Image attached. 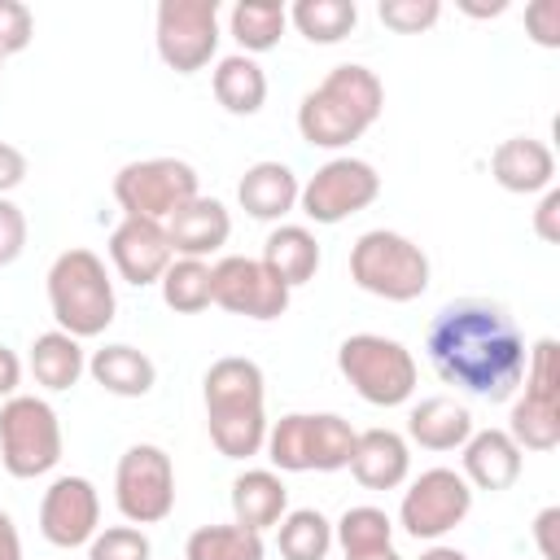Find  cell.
I'll list each match as a JSON object with an SVG mask.
<instances>
[{"instance_id":"cell-31","label":"cell","mask_w":560,"mask_h":560,"mask_svg":"<svg viewBox=\"0 0 560 560\" xmlns=\"http://www.w3.org/2000/svg\"><path fill=\"white\" fill-rule=\"evenodd\" d=\"M276 547L284 560H324L332 551V521L319 508H293L276 525Z\"/></svg>"},{"instance_id":"cell-42","label":"cell","mask_w":560,"mask_h":560,"mask_svg":"<svg viewBox=\"0 0 560 560\" xmlns=\"http://www.w3.org/2000/svg\"><path fill=\"white\" fill-rule=\"evenodd\" d=\"M26 171H31V162H26V153L18 149V144H9V140H0V197H9L22 179H26Z\"/></svg>"},{"instance_id":"cell-30","label":"cell","mask_w":560,"mask_h":560,"mask_svg":"<svg viewBox=\"0 0 560 560\" xmlns=\"http://www.w3.org/2000/svg\"><path fill=\"white\" fill-rule=\"evenodd\" d=\"M262 534L228 521V525H197L184 542V560H262Z\"/></svg>"},{"instance_id":"cell-2","label":"cell","mask_w":560,"mask_h":560,"mask_svg":"<svg viewBox=\"0 0 560 560\" xmlns=\"http://www.w3.org/2000/svg\"><path fill=\"white\" fill-rule=\"evenodd\" d=\"M206 429L223 459H249L267 446V381L245 354H223L201 376Z\"/></svg>"},{"instance_id":"cell-12","label":"cell","mask_w":560,"mask_h":560,"mask_svg":"<svg viewBox=\"0 0 560 560\" xmlns=\"http://www.w3.org/2000/svg\"><path fill=\"white\" fill-rule=\"evenodd\" d=\"M153 44L166 70H206L219 52V0H162L153 13Z\"/></svg>"},{"instance_id":"cell-16","label":"cell","mask_w":560,"mask_h":560,"mask_svg":"<svg viewBox=\"0 0 560 560\" xmlns=\"http://www.w3.org/2000/svg\"><path fill=\"white\" fill-rule=\"evenodd\" d=\"M96 529H101V490L79 472L57 477L39 499V534L52 547L70 551V547H88Z\"/></svg>"},{"instance_id":"cell-25","label":"cell","mask_w":560,"mask_h":560,"mask_svg":"<svg viewBox=\"0 0 560 560\" xmlns=\"http://www.w3.org/2000/svg\"><path fill=\"white\" fill-rule=\"evenodd\" d=\"M88 372H92V381H96L105 394H114V398H144V394L158 385L153 359H149L144 350L127 346V341H114V346L92 350Z\"/></svg>"},{"instance_id":"cell-43","label":"cell","mask_w":560,"mask_h":560,"mask_svg":"<svg viewBox=\"0 0 560 560\" xmlns=\"http://www.w3.org/2000/svg\"><path fill=\"white\" fill-rule=\"evenodd\" d=\"M18 385H22V359L9 346H0V402H9Z\"/></svg>"},{"instance_id":"cell-1","label":"cell","mask_w":560,"mask_h":560,"mask_svg":"<svg viewBox=\"0 0 560 560\" xmlns=\"http://www.w3.org/2000/svg\"><path fill=\"white\" fill-rule=\"evenodd\" d=\"M424 354L446 385L490 402H508L521 389L529 346L499 302L459 298L433 315L424 332Z\"/></svg>"},{"instance_id":"cell-47","label":"cell","mask_w":560,"mask_h":560,"mask_svg":"<svg viewBox=\"0 0 560 560\" xmlns=\"http://www.w3.org/2000/svg\"><path fill=\"white\" fill-rule=\"evenodd\" d=\"M503 9H508V4H490V9H486V4H464V13H472V18H494V13H503Z\"/></svg>"},{"instance_id":"cell-22","label":"cell","mask_w":560,"mask_h":560,"mask_svg":"<svg viewBox=\"0 0 560 560\" xmlns=\"http://www.w3.org/2000/svg\"><path fill=\"white\" fill-rule=\"evenodd\" d=\"M298 192H302V184H298L293 166H284V162H254V166H245V175L236 184L241 210L258 223H280L289 210H298Z\"/></svg>"},{"instance_id":"cell-4","label":"cell","mask_w":560,"mask_h":560,"mask_svg":"<svg viewBox=\"0 0 560 560\" xmlns=\"http://www.w3.org/2000/svg\"><path fill=\"white\" fill-rule=\"evenodd\" d=\"M48 311L61 332H70L79 341L101 337L118 315V298H114L105 258L83 245L61 249L48 267Z\"/></svg>"},{"instance_id":"cell-8","label":"cell","mask_w":560,"mask_h":560,"mask_svg":"<svg viewBox=\"0 0 560 560\" xmlns=\"http://www.w3.org/2000/svg\"><path fill=\"white\" fill-rule=\"evenodd\" d=\"M508 438L521 451H556L560 446V346L556 337H538L525 354L521 398L508 416Z\"/></svg>"},{"instance_id":"cell-44","label":"cell","mask_w":560,"mask_h":560,"mask_svg":"<svg viewBox=\"0 0 560 560\" xmlns=\"http://www.w3.org/2000/svg\"><path fill=\"white\" fill-rule=\"evenodd\" d=\"M0 560H22V534L4 508H0Z\"/></svg>"},{"instance_id":"cell-36","label":"cell","mask_w":560,"mask_h":560,"mask_svg":"<svg viewBox=\"0 0 560 560\" xmlns=\"http://www.w3.org/2000/svg\"><path fill=\"white\" fill-rule=\"evenodd\" d=\"M376 18L398 35H420L442 18V4L438 0H381Z\"/></svg>"},{"instance_id":"cell-20","label":"cell","mask_w":560,"mask_h":560,"mask_svg":"<svg viewBox=\"0 0 560 560\" xmlns=\"http://www.w3.org/2000/svg\"><path fill=\"white\" fill-rule=\"evenodd\" d=\"M490 175L503 192H547L556 179V153L534 140V136H508L494 153H490Z\"/></svg>"},{"instance_id":"cell-46","label":"cell","mask_w":560,"mask_h":560,"mask_svg":"<svg viewBox=\"0 0 560 560\" xmlns=\"http://www.w3.org/2000/svg\"><path fill=\"white\" fill-rule=\"evenodd\" d=\"M346 560H402L394 547H381V551H359V556H346Z\"/></svg>"},{"instance_id":"cell-23","label":"cell","mask_w":560,"mask_h":560,"mask_svg":"<svg viewBox=\"0 0 560 560\" xmlns=\"http://www.w3.org/2000/svg\"><path fill=\"white\" fill-rule=\"evenodd\" d=\"M407 438L424 451H459L468 438H472V411L451 398V394H433V398H420L411 411H407Z\"/></svg>"},{"instance_id":"cell-33","label":"cell","mask_w":560,"mask_h":560,"mask_svg":"<svg viewBox=\"0 0 560 560\" xmlns=\"http://www.w3.org/2000/svg\"><path fill=\"white\" fill-rule=\"evenodd\" d=\"M162 302L175 311V315H197L214 302L210 293V262L201 258H175L166 271H162Z\"/></svg>"},{"instance_id":"cell-35","label":"cell","mask_w":560,"mask_h":560,"mask_svg":"<svg viewBox=\"0 0 560 560\" xmlns=\"http://www.w3.org/2000/svg\"><path fill=\"white\" fill-rule=\"evenodd\" d=\"M153 542L140 525H109L96 529V538L88 542V560H149Z\"/></svg>"},{"instance_id":"cell-37","label":"cell","mask_w":560,"mask_h":560,"mask_svg":"<svg viewBox=\"0 0 560 560\" xmlns=\"http://www.w3.org/2000/svg\"><path fill=\"white\" fill-rule=\"evenodd\" d=\"M35 35V18L22 0H0V57H13L31 44Z\"/></svg>"},{"instance_id":"cell-3","label":"cell","mask_w":560,"mask_h":560,"mask_svg":"<svg viewBox=\"0 0 560 560\" xmlns=\"http://www.w3.org/2000/svg\"><path fill=\"white\" fill-rule=\"evenodd\" d=\"M385 109V83L359 61L332 66L298 105V131L311 149L354 144Z\"/></svg>"},{"instance_id":"cell-28","label":"cell","mask_w":560,"mask_h":560,"mask_svg":"<svg viewBox=\"0 0 560 560\" xmlns=\"http://www.w3.org/2000/svg\"><path fill=\"white\" fill-rule=\"evenodd\" d=\"M210 83H214V101H219L228 114H236V118L258 114L262 101H267V74H262V66H258L254 57H245V52L219 57Z\"/></svg>"},{"instance_id":"cell-17","label":"cell","mask_w":560,"mask_h":560,"mask_svg":"<svg viewBox=\"0 0 560 560\" xmlns=\"http://www.w3.org/2000/svg\"><path fill=\"white\" fill-rule=\"evenodd\" d=\"M105 249H109L114 271L127 284H136V289L158 284L162 271L175 262L171 241H166V223H153V219H127L122 214V223L109 232V245Z\"/></svg>"},{"instance_id":"cell-26","label":"cell","mask_w":560,"mask_h":560,"mask_svg":"<svg viewBox=\"0 0 560 560\" xmlns=\"http://www.w3.org/2000/svg\"><path fill=\"white\" fill-rule=\"evenodd\" d=\"M319 258H324V254H319V241H315V232L302 228V223H280V228H271L267 241H262V267H267L280 284H289V289L315 280Z\"/></svg>"},{"instance_id":"cell-11","label":"cell","mask_w":560,"mask_h":560,"mask_svg":"<svg viewBox=\"0 0 560 560\" xmlns=\"http://www.w3.org/2000/svg\"><path fill=\"white\" fill-rule=\"evenodd\" d=\"M114 503L127 525H158L175 512V464L162 446L136 442L118 455Z\"/></svg>"},{"instance_id":"cell-5","label":"cell","mask_w":560,"mask_h":560,"mask_svg":"<svg viewBox=\"0 0 560 560\" xmlns=\"http://www.w3.org/2000/svg\"><path fill=\"white\" fill-rule=\"evenodd\" d=\"M359 429L337 411H289L267 429V459L276 472H337L350 468Z\"/></svg>"},{"instance_id":"cell-14","label":"cell","mask_w":560,"mask_h":560,"mask_svg":"<svg viewBox=\"0 0 560 560\" xmlns=\"http://www.w3.org/2000/svg\"><path fill=\"white\" fill-rule=\"evenodd\" d=\"M468 512H472V486L455 468H424L402 490L398 525L416 542H438L442 534H451L455 525H464Z\"/></svg>"},{"instance_id":"cell-40","label":"cell","mask_w":560,"mask_h":560,"mask_svg":"<svg viewBox=\"0 0 560 560\" xmlns=\"http://www.w3.org/2000/svg\"><path fill=\"white\" fill-rule=\"evenodd\" d=\"M534 547L542 560H560V508H542L534 516Z\"/></svg>"},{"instance_id":"cell-19","label":"cell","mask_w":560,"mask_h":560,"mask_svg":"<svg viewBox=\"0 0 560 560\" xmlns=\"http://www.w3.org/2000/svg\"><path fill=\"white\" fill-rule=\"evenodd\" d=\"M232 236V214L219 197H192L188 206H179L171 219H166V241H171V254L175 258H210L228 245Z\"/></svg>"},{"instance_id":"cell-32","label":"cell","mask_w":560,"mask_h":560,"mask_svg":"<svg viewBox=\"0 0 560 560\" xmlns=\"http://www.w3.org/2000/svg\"><path fill=\"white\" fill-rule=\"evenodd\" d=\"M289 22L311 44H341L359 26V4L354 0H298L289 9Z\"/></svg>"},{"instance_id":"cell-48","label":"cell","mask_w":560,"mask_h":560,"mask_svg":"<svg viewBox=\"0 0 560 560\" xmlns=\"http://www.w3.org/2000/svg\"><path fill=\"white\" fill-rule=\"evenodd\" d=\"M0 70H4V57H0Z\"/></svg>"},{"instance_id":"cell-9","label":"cell","mask_w":560,"mask_h":560,"mask_svg":"<svg viewBox=\"0 0 560 560\" xmlns=\"http://www.w3.org/2000/svg\"><path fill=\"white\" fill-rule=\"evenodd\" d=\"M0 464L18 481H35L61 464V420L52 402L35 394L0 402Z\"/></svg>"},{"instance_id":"cell-18","label":"cell","mask_w":560,"mask_h":560,"mask_svg":"<svg viewBox=\"0 0 560 560\" xmlns=\"http://www.w3.org/2000/svg\"><path fill=\"white\" fill-rule=\"evenodd\" d=\"M459 477L472 486V490H508L516 486L521 468H525V451L508 438V429H472V438L459 446Z\"/></svg>"},{"instance_id":"cell-21","label":"cell","mask_w":560,"mask_h":560,"mask_svg":"<svg viewBox=\"0 0 560 560\" xmlns=\"http://www.w3.org/2000/svg\"><path fill=\"white\" fill-rule=\"evenodd\" d=\"M350 472L363 490H398L411 472V446L394 429H363L354 438Z\"/></svg>"},{"instance_id":"cell-6","label":"cell","mask_w":560,"mask_h":560,"mask_svg":"<svg viewBox=\"0 0 560 560\" xmlns=\"http://www.w3.org/2000/svg\"><path fill=\"white\" fill-rule=\"evenodd\" d=\"M429 254L389 228H372L350 245V280L385 302H416L429 289Z\"/></svg>"},{"instance_id":"cell-24","label":"cell","mask_w":560,"mask_h":560,"mask_svg":"<svg viewBox=\"0 0 560 560\" xmlns=\"http://www.w3.org/2000/svg\"><path fill=\"white\" fill-rule=\"evenodd\" d=\"M284 512H289V486L276 468H245L232 481V521L236 525L262 534V529H276Z\"/></svg>"},{"instance_id":"cell-7","label":"cell","mask_w":560,"mask_h":560,"mask_svg":"<svg viewBox=\"0 0 560 560\" xmlns=\"http://www.w3.org/2000/svg\"><path fill=\"white\" fill-rule=\"evenodd\" d=\"M337 372L372 407H402L416 394V359L402 341L381 332H354L337 346Z\"/></svg>"},{"instance_id":"cell-41","label":"cell","mask_w":560,"mask_h":560,"mask_svg":"<svg viewBox=\"0 0 560 560\" xmlns=\"http://www.w3.org/2000/svg\"><path fill=\"white\" fill-rule=\"evenodd\" d=\"M534 232L547 241V245H560V188H547L538 210H534Z\"/></svg>"},{"instance_id":"cell-34","label":"cell","mask_w":560,"mask_h":560,"mask_svg":"<svg viewBox=\"0 0 560 560\" xmlns=\"http://www.w3.org/2000/svg\"><path fill=\"white\" fill-rule=\"evenodd\" d=\"M332 542L341 547V556L394 547V521H389V512H381V508H372V503L346 508L341 521L332 525Z\"/></svg>"},{"instance_id":"cell-39","label":"cell","mask_w":560,"mask_h":560,"mask_svg":"<svg viewBox=\"0 0 560 560\" xmlns=\"http://www.w3.org/2000/svg\"><path fill=\"white\" fill-rule=\"evenodd\" d=\"M525 31L538 48H560V0H534L525 9Z\"/></svg>"},{"instance_id":"cell-38","label":"cell","mask_w":560,"mask_h":560,"mask_svg":"<svg viewBox=\"0 0 560 560\" xmlns=\"http://www.w3.org/2000/svg\"><path fill=\"white\" fill-rule=\"evenodd\" d=\"M26 249V214L9 197H0V267L18 262Z\"/></svg>"},{"instance_id":"cell-27","label":"cell","mask_w":560,"mask_h":560,"mask_svg":"<svg viewBox=\"0 0 560 560\" xmlns=\"http://www.w3.org/2000/svg\"><path fill=\"white\" fill-rule=\"evenodd\" d=\"M88 372V354L79 346V337L48 328L31 341V376L48 389V394H66L79 385V376Z\"/></svg>"},{"instance_id":"cell-15","label":"cell","mask_w":560,"mask_h":560,"mask_svg":"<svg viewBox=\"0 0 560 560\" xmlns=\"http://www.w3.org/2000/svg\"><path fill=\"white\" fill-rule=\"evenodd\" d=\"M210 293H214V306H223L228 315L258 319V324L280 319L293 298V289L262 267V258H245V254H228L210 267Z\"/></svg>"},{"instance_id":"cell-13","label":"cell","mask_w":560,"mask_h":560,"mask_svg":"<svg viewBox=\"0 0 560 560\" xmlns=\"http://www.w3.org/2000/svg\"><path fill=\"white\" fill-rule=\"evenodd\" d=\"M376 197H381V175H376V166L363 162V158L341 153V158H328V162L302 184L298 206H302V214H306L311 223L332 228V223H346L350 214L368 210Z\"/></svg>"},{"instance_id":"cell-29","label":"cell","mask_w":560,"mask_h":560,"mask_svg":"<svg viewBox=\"0 0 560 560\" xmlns=\"http://www.w3.org/2000/svg\"><path fill=\"white\" fill-rule=\"evenodd\" d=\"M284 26H289V9L276 4V0H241V4H232V13H228V31H232V39L241 44L245 57L271 52V48L280 44Z\"/></svg>"},{"instance_id":"cell-10","label":"cell","mask_w":560,"mask_h":560,"mask_svg":"<svg viewBox=\"0 0 560 560\" xmlns=\"http://www.w3.org/2000/svg\"><path fill=\"white\" fill-rule=\"evenodd\" d=\"M197 192H201L197 171L184 158H144V162H127L114 175V201L122 206L127 219L166 223Z\"/></svg>"},{"instance_id":"cell-45","label":"cell","mask_w":560,"mask_h":560,"mask_svg":"<svg viewBox=\"0 0 560 560\" xmlns=\"http://www.w3.org/2000/svg\"><path fill=\"white\" fill-rule=\"evenodd\" d=\"M420 560H468L459 547H446V542H433V547H424L420 551Z\"/></svg>"}]
</instances>
